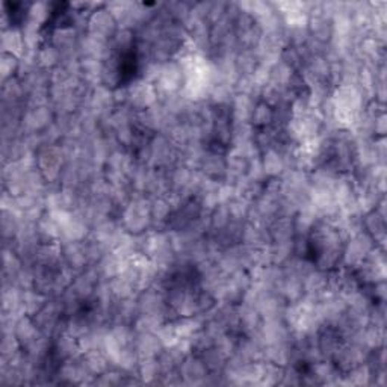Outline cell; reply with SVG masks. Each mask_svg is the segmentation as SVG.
I'll use <instances>...</instances> for the list:
<instances>
[{
  "label": "cell",
  "instance_id": "484cf974",
  "mask_svg": "<svg viewBox=\"0 0 387 387\" xmlns=\"http://www.w3.org/2000/svg\"><path fill=\"white\" fill-rule=\"evenodd\" d=\"M162 374V366H160L157 357L139 360V365L136 367V375L139 377V380L143 384H160Z\"/></svg>",
  "mask_w": 387,
  "mask_h": 387
},
{
  "label": "cell",
  "instance_id": "8d00e7d4",
  "mask_svg": "<svg viewBox=\"0 0 387 387\" xmlns=\"http://www.w3.org/2000/svg\"><path fill=\"white\" fill-rule=\"evenodd\" d=\"M374 155L377 165H386V156H387V146L386 138H374Z\"/></svg>",
  "mask_w": 387,
  "mask_h": 387
},
{
  "label": "cell",
  "instance_id": "7c38bea8",
  "mask_svg": "<svg viewBox=\"0 0 387 387\" xmlns=\"http://www.w3.org/2000/svg\"><path fill=\"white\" fill-rule=\"evenodd\" d=\"M50 353L53 354L56 360H59V362L79 357L82 354L78 339L70 336L69 333H61L52 339V351Z\"/></svg>",
  "mask_w": 387,
  "mask_h": 387
},
{
  "label": "cell",
  "instance_id": "8fae6325",
  "mask_svg": "<svg viewBox=\"0 0 387 387\" xmlns=\"http://www.w3.org/2000/svg\"><path fill=\"white\" fill-rule=\"evenodd\" d=\"M127 267V258L121 256L117 251H108L97 263L96 268L101 280H112L125 272Z\"/></svg>",
  "mask_w": 387,
  "mask_h": 387
},
{
  "label": "cell",
  "instance_id": "f1b7e54d",
  "mask_svg": "<svg viewBox=\"0 0 387 387\" xmlns=\"http://www.w3.org/2000/svg\"><path fill=\"white\" fill-rule=\"evenodd\" d=\"M339 386H372V372L370 366L362 363L356 366L354 370L341 374Z\"/></svg>",
  "mask_w": 387,
  "mask_h": 387
},
{
  "label": "cell",
  "instance_id": "2e32d148",
  "mask_svg": "<svg viewBox=\"0 0 387 387\" xmlns=\"http://www.w3.org/2000/svg\"><path fill=\"white\" fill-rule=\"evenodd\" d=\"M238 315H239V330L242 335L254 336L259 333V330L262 327V316L256 307L248 303H241L238 304Z\"/></svg>",
  "mask_w": 387,
  "mask_h": 387
},
{
  "label": "cell",
  "instance_id": "9a60e30c",
  "mask_svg": "<svg viewBox=\"0 0 387 387\" xmlns=\"http://www.w3.org/2000/svg\"><path fill=\"white\" fill-rule=\"evenodd\" d=\"M134 346L141 360L143 358L157 357L165 348L156 333H135Z\"/></svg>",
  "mask_w": 387,
  "mask_h": 387
},
{
  "label": "cell",
  "instance_id": "9c48e42d",
  "mask_svg": "<svg viewBox=\"0 0 387 387\" xmlns=\"http://www.w3.org/2000/svg\"><path fill=\"white\" fill-rule=\"evenodd\" d=\"M225 155L211 152V150L206 148V153L202 159L200 167H198V171H202L207 178H211L213 182H225V178H227V160H225Z\"/></svg>",
  "mask_w": 387,
  "mask_h": 387
},
{
  "label": "cell",
  "instance_id": "ba28073f",
  "mask_svg": "<svg viewBox=\"0 0 387 387\" xmlns=\"http://www.w3.org/2000/svg\"><path fill=\"white\" fill-rule=\"evenodd\" d=\"M178 372L182 375L183 386H203L207 374H209L202 357L195 353L183 358L182 365L178 366Z\"/></svg>",
  "mask_w": 387,
  "mask_h": 387
},
{
  "label": "cell",
  "instance_id": "8992f818",
  "mask_svg": "<svg viewBox=\"0 0 387 387\" xmlns=\"http://www.w3.org/2000/svg\"><path fill=\"white\" fill-rule=\"evenodd\" d=\"M118 29L120 24L115 20V17L112 15V13L106 8V3L97 9H94L88 17L87 32L99 36L101 40L111 41V38L115 35Z\"/></svg>",
  "mask_w": 387,
  "mask_h": 387
},
{
  "label": "cell",
  "instance_id": "4fadbf2b",
  "mask_svg": "<svg viewBox=\"0 0 387 387\" xmlns=\"http://www.w3.org/2000/svg\"><path fill=\"white\" fill-rule=\"evenodd\" d=\"M271 244L268 227H262V225H254L245 221L241 234V245L247 248L260 250Z\"/></svg>",
  "mask_w": 387,
  "mask_h": 387
},
{
  "label": "cell",
  "instance_id": "d6a6232c",
  "mask_svg": "<svg viewBox=\"0 0 387 387\" xmlns=\"http://www.w3.org/2000/svg\"><path fill=\"white\" fill-rule=\"evenodd\" d=\"M230 223H232V216L227 204H218L213 211L209 212V227H211L209 233L220 232L227 227Z\"/></svg>",
  "mask_w": 387,
  "mask_h": 387
},
{
  "label": "cell",
  "instance_id": "5bb4252c",
  "mask_svg": "<svg viewBox=\"0 0 387 387\" xmlns=\"http://www.w3.org/2000/svg\"><path fill=\"white\" fill-rule=\"evenodd\" d=\"M362 229L375 241L377 247L384 248L386 242V218L375 209L363 213L362 216Z\"/></svg>",
  "mask_w": 387,
  "mask_h": 387
},
{
  "label": "cell",
  "instance_id": "d590c367",
  "mask_svg": "<svg viewBox=\"0 0 387 387\" xmlns=\"http://www.w3.org/2000/svg\"><path fill=\"white\" fill-rule=\"evenodd\" d=\"M280 386H303V367L297 365H288L283 367Z\"/></svg>",
  "mask_w": 387,
  "mask_h": 387
},
{
  "label": "cell",
  "instance_id": "7402d4cb",
  "mask_svg": "<svg viewBox=\"0 0 387 387\" xmlns=\"http://www.w3.org/2000/svg\"><path fill=\"white\" fill-rule=\"evenodd\" d=\"M271 242H294L295 239V227L294 218H279L272 220L268 225Z\"/></svg>",
  "mask_w": 387,
  "mask_h": 387
},
{
  "label": "cell",
  "instance_id": "30bf717a",
  "mask_svg": "<svg viewBox=\"0 0 387 387\" xmlns=\"http://www.w3.org/2000/svg\"><path fill=\"white\" fill-rule=\"evenodd\" d=\"M225 160H227V178H225V182L236 183L247 177L251 164V159L247 155H244L236 148H230L225 155Z\"/></svg>",
  "mask_w": 387,
  "mask_h": 387
},
{
  "label": "cell",
  "instance_id": "52a82bcc",
  "mask_svg": "<svg viewBox=\"0 0 387 387\" xmlns=\"http://www.w3.org/2000/svg\"><path fill=\"white\" fill-rule=\"evenodd\" d=\"M61 248H62L64 265L70 268L74 274H79L90 267L85 241L82 242L61 241Z\"/></svg>",
  "mask_w": 387,
  "mask_h": 387
},
{
  "label": "cell",
  "instance_id": "7a4b0ae2",
  "mask_svg": "<svg viewBox=\"0 0 387 387\" xmlns=\"http://www.w3.org/2000/svg\"><path fill=\"white\" fill-rule=\"evenodd\" d=\"M375 247H377L375 241L365 232L349 236L344 245L341 268L353 272Z\"/></svg>",
  "mask_w": 387,
  "mask_h": 387
},
{
  "label": "cell",
  "instance_id": "d6986e66",
  "mask_svg": "<svg viewBox=\"0 0 387 387\" xmlns=\"http://www.w3.org/2000/svg\"><path fill=\"white\" fill-rule=\"evenodd\" d=\"M260 165L267 178L280 177L288 169L285 155L280 153L276 148L268 150V152L260 155Z\"/></svg>",
  "mask_w": 387,
  "mask_h": 387
},
{
  "label": "cell",
  "instance_id": "836d02e7",
  "mask_svg": "<svg viewBox=\"0 0 387 387\" xmlns=\"http://www.w3.org/2000/svg\"><path fill=\"white\" fill-rule=\"evenodd\" d=\"M127 372L118 370L115 366H111L108 371L99 375L96 380H94L92 386H103V387H114V386H126Z\"/></svg>",
  "mask_w": 387,
  "mask_h": 387
},
{
  "label": "cell",
  "instance_id": "44dd1931",
  "mask_svg": "<svg viewBox=\"0 0 387 387\" xmlns=\"http://www.w3.org/2000/svg\"><path fill=\"white\" fill-rule=\"evenodd\" d=\"M173 211H174L173 206L167 197L152 198L150 213H152L153 230H167V224L169 221V216H171Z\"/></svg>",
  "mask_w": 387,
  "mask_h": 387
},
{
  "label": "cell",
  "instance_id": "ffe728a7",
  "mask_svg": "<svg viewBox=\"0 0 387 387\" xmlns=\"http://www.w3.org/2000/svg\"><path fill=\"white\" fill-rule=\"evenodd\" d=\"M2 52L15 55L20 59L24 58L26 43L20 27H9V29L2 31Z\"/></svg>",
  "mask_w": 387,
  "mask_h": 387
},
{
  "label": "cell",
  "instance_id": "f546056e",
  "mask_svg": "<svg viewBox=\"0 0 387 387\" xmlns=\"http://www.w3.org/2000/svg\"><path fill=\"white\" fill-rule=\"evenodd\" d=\"M250 125L254 129H265L274 126V108L265 101L258 100L253 109Z\"/></svg>",
  "mask_w": 387,
  "mask_h": 387
},
{
  "label": "cell",
  "instance_id": "ac0fdd59",
  "mask_svg": "<svg viewBox=\"0 0 387 387\" xmlns=\"http://www.w3.org/2000/svg\"><path fill=\"white\" fill-rule=\"evenodd\" d=\"M36 232L40 234L41 242H59L62 241L61 224L53 212L45 211L41 218L36 221Z\"/></svg>",
  "mask_w": 387,
  "mask_h": 387
},
{
  "label": "cell",
  "instance_id": "d4e9b609",
  "mask_svg": "<svg viewBox=\"0 0 387 387\" xmlns=\"http://www.w3.org/2000/svg\"><path fill=\"white\" fill-rule=\"evenodd\" d=\"M256 99L247 96V94H234V97L230 103L232 115L234 122H250L254 105H256Z\"/></svg>",
  "mask_w": 387,
  "mask_h": 387
},
{
  "label": "cell",
  "instance_id": "e0dca14e",
  "mask_svg": "<svg viewBox=\"0 0 387 387\" xmlns=\"http://www.w3.org/2000/svg\"><path fill=\"white\" fill-rule=\"evenodd\" d=\"M43 333L34 323V319L27 315H23L15 321L14 325V336L20 344L23 349H26L29 345H32L36 339H38Z\"/></svg>",
  "mask_w": 387,
  "mask_h": 387
},
{
  "label": "cell",
  "instance_id": "cb8c5ba5",
  "mask_svg": "<svg viewBox=\"0 0 387 387\" xmlns=\"http://www.w3.org/2000/svg\"><path fill=\"white\" fill-rule=\"evenodd\" d=\"M80 360L85 366V370H87V372L92 377L94 380H96L97 377L101 375L105 371H108L112 366L108 356L103 351H99V349H94V351L80 354Z\"/></svg>",
  "mask_w": 387,
  "mask_h": 387
},
{
  "label": "cell",
  "instance_id": "1f68e13d",
  "mask_svg": "<svg viewBox=\"0 0 387 387\" xmlns=\"http://www.w3.org/2000/svg\"><path fill=\"white\" fill-rule=\"evenodd\" d=\"M198 356L202 357V360L204 362L209 372H223L225 362H227V356H225L221 349H218L215 345Z\"/></svg>",
  "mask_w": 387,
  "mask_h": 387
},
{
  "label": "cell",
  "instance_id": "5b68a950",
  "mask_svg": "<svg viewBox=\"0 0 387 387\" xmlns=\"http://www.w3.org/2000/svg\"><path fill=\"white\" fill-rule=\"evenodd\" d=\"M55 118L56 114L50 103L41 106H26L22 118V135L41 134L53 125Z\"/></svg>",
  "mask_w": 387,
  "mask_h": 387
},
{
  "label": "cell",
  "instance_id": "83f0119b",
  "mask_svg": "<svg viewBox=\"0 0 387 387\" xmlns=\"http://www.w3.org/2000/svg\"><path fill=\"white\" fill-rule=\"evenodd\" d=\"M260 61L254 50L241 49L234 55V69L238 71L239 78H251L254 71L258 70Z\"/></svg>",
  "mask_w": 387,
  "mask_h": 387
},
{
  "label": "cell",
  "instance_id": "6da1fadb",
  "mask_svg": "<svg viewBox=\"0 0 387 387\" xmlns=\"http://www.w3.org/2000/svg\"><path fill=\"white\" fill-rule=\"evenodd\" d=\"M152 198L146 195H134L127 206L118 215L121 227L130 234H143L153 229L152 224Z\"/></svg>",
  "mask_w": 387,
  "mask_h": 387
},
{
  "label": "cell",
  "instance_id": "3957f363",
  "mask_svg": "<svg viewBox=\"0 0 387 387\" xmlns=\"http://www.w3.org/2000/svg\"><path fill=\"white\" fill-rule=\"evenodd\" d=\"M183 85H185V76H183L181 64L177 62V59L160 64L157 79L155 80L159 100L182 92Z\"/></svg>",
  "mask_w": 387,
  "mask_h": 387
},
{
  "label": "cell",
  "instance_id": "4316f807",
  "mask_svg": "<svg viewBox=\"0 0 387 387\" xmlns=\"http://www.w3.org/2000/svg\"><path fill=\"white\" fill-rule=\"evenodd\" d=\"M80 79L91 88H96L101 85V71H103V61L82 58L79 62Z\"/></svg>",
  "mask_w": 387,
  "mask_h": 387
},
{
  "label": "cell",
  "instance_id": "4dcf8cb0",
  "mask_svg": "<svg viewBox=\"0 0 387 387\" xmlns=\"http://www.w3.org/2000/svg\"><path fill=\"white\" fill-rule=\"evenodd\" d=\"M47 301H49V297L34 288L23 290V314L34 318L45 306Z\"/></svg>",
  "mask_w": 387,
  "mask_h": 387
},
{
  "label": "cell",
  "instance_id": "277c9868",
  "mask_svg": "<svg viewBox=\"0 0 387 387\" xmlns=\"http://www.w3.org/2000/svg\"><path fill=\"white\" fill-rule=\"evenodd\" d=\"M127 106L134 111H146L153 108L159 101L155 83L143 78H135L126 83Z\"/></svg>",
  "mask_w": 387,
  "mask_h": 387
},
{
  "label": "cell",
  "instance_id": "e575fe53",
  "mask_svg": "<svg viewBox=\"0 0 387 387\" xmlns=\"http://www.w3.org/2000/svg\"><path fill=\"white\" fill-rule=\"evenodd\" d=\"M20 64L22 59L18 58V56L2 52V56H0V74H2V82L18 76Z\"/></svg>",
  "mask_w": 387,
  "mask_h": 387
},
{
  "label": "cell",
  "instance_id": "603a6c76",
  "mask_svg": "<svg viewBox=\"0 0 387 387\" xmlns=\"http://www.w3.org/2000/svg\"><path fill=\"white\" fill-rule=\"evenodd\" d=\"M36 67L45 70V71H52L55 69H58L62 64V55L61 52L53 47L50 43H44L38 50L34 55Z\"/></svg>",
  "mask_w": 387,
  "mask_h": 387
}]
</instances>
